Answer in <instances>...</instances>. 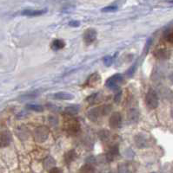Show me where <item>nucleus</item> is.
Here are the masks:
<instances>
[{
  "label": "nucleus",
  "mask_w": 173,
  "mask_h": 173,
  "mask_svg": "<svg viewBox=\"0 0 173 173\" xmlns=\"http://www.w3.org/2000/svg\"><path fill=\"white\" fill-rule=\"evenodd\" d=\"M111 109H112V107L110 105H104V106H98V107H95L88 112L87 116L90 120L95 122L98 120V118H100L101 116L108 115L111 112Z\"/></svg>",
  "instance_id": "1"
},
{
  "label": "nucleus",
  "mask_w": 173,
  "mask_h": 173,
  "mask_svg": "<svg viewBox=\"0 0 173 173\" xmlns=\"http://www.w3.org/2000/svg\"><path fill=\"white\" fill-rule=\"evenodd\" d=\"M145 103H146V106L150 109H156L158 106L159 105L158 95L155 90L150 89L148 91V93L146 94V97H145Z\"/></svg>",
  "instance_id": "2"
},
{
  "label": "nucleus",
  "mask_w": 173,
  "mask_h": 173,
  "mask_svg": "<svg viewBox=\"0 0 173 173\" xmlns=\"http://www.w3.org/2000/svg\"><path fill=\"white\" fill-rule=\"evenodd\" d=\"M50 134V130L45 126H41L35 129L34 139L38 143H44L48 140Z\"/></svg>",
  "instance_id": "3"
},
{
  "label": "nucleus",
  "mask_w": 173,
  "mask_h": 173,
  "mask_svg": "<svg viewBox=\"0 0 173 173\" xmlns=\"http://www.w3.org/2000/svg\"><path fill=\"white\" fill-rule=\"evenodd\" d=\"M64 128L66 133L70 135H76L80 131V124L75 119H70L65 122Z\"/></svg>",
  "instance_id": "4"
},
{
  "label": "nucleus",
  "mask_w": 173,
  "mask_h": 173,
  "mask_svg": "<svg viewBox=\"0 0 173 173\" xmlns=\"http://www.w3.org/2000/svg\"><path fill=\"white\" fill-rule=\"evenodd\" d=\"M123 80H124V77L121 74H115L112 76H110V78L107 79V81L105 82V87L110 89L117 88L118 84L122 82Z\"/></svg>",
  "instance_id": "5"
},
{
  "label": "nucleus",
  "mask_w": 173,
  "mask_h": 173,
  "mask_svg": "<svg viewBox=\"0 0 173 173\" xmlns=\"http://www.w3.org/2000/svg\"><path fill=\"white\" fill-rule=\"evenodd\" d=\"M97 36H98V32L96 29L92 28L87 29L84 32V41L87 45L92 44L94 43V41L97 39Z\"/></svg>",
  "instance_id": "6"
},
{
  "label": "nucleus",
  "mask_w": 173,
  "mask_h": 173,
  "mask_svg": "<svg viewBox=\"0 0 173 173\" xmlns=\"http://www.w3.org/2000/svg\"><path fill=\"white\" fill-rule=\"evenodd\" d=\"M122 124V115L120 112H114L110 115L109 119V125L110 128L117 129Z\"/></svg>",
  "instance_id": "7"
},
{
  "label": "nucleus",
  "mask_w": 173,
  "mask_h": 173,
  "mask_svg": "<svg viewBox=\"0 0 173 173\" xmlns=\"http://www.w3.org/2000/svg\"><path fill=\"white\" fill-rule=\"evenodd\" d=\"M101 81V76L100 74H98V73H94L90 75L89 79L87 80V86L89 87H92V88H94L96 86H98V84L100 83Z\"/></svg>",
  "instance_id": "8"
},
{
  "label": "nucleus",
  "mask_w": 173,
  "mask_h": 173,
  "mask_svg": "<svg viewBox=\"0 0 173 173\" xmlns=\"http://www.w3.org/2000/svg\"><path fill=\"white\" fill-rule=\"evenodd\" d=\"M47 12V9H43V10H23L21 11L22 16H28V17H38L44 15Z\"/></svg>",
  "instance_id": "9"
},
{
  "label": "nucleus",
  "mask_w": 173,
  "mask_h": 173,
  "mask_svg": "<svg viewBox=\"0 0 173 173\" xmlns=\"http://www.w3.org/2000/svg\"><path fill=\"white\" fill-rule=\"evenodd\" d=\"M53 98L56 100H62V101H70L74 99V95L68 92H58L53 95Z\"/></svg>",
  "instance_id": "10"
},
{
  "label": "nucleus",
  "mask_w": 173,
  "mask_h": 173,
  "mask_svg": "<svg viewBox=\"0 0 173 173\" xmlns=\"http://www.w3.org/2000/svg\"><path fill=\"white\" fill-rule=\"evenodd\" d=\"M11 141H12V136L9 132L5 131L0 134V146L2 147L8 146L10 145Z\"/></svg>",
  "instance_id": "11"
},
{
  "label": "nucleus",
  "mask_w": 173,
  "mask_h": 173,
  "mask_svg": "<svg viewBox=\"0 0 173 173\" xmlns=\"http://www.w3.org/2000/svg\"><path fill=\"white\" fill-rule=\"evenodd\" d=\"M118 154H119V148H118L117 145H114V146H112L111 148L109 149V151H107V153H106V160L108 162H111V161L114 160V158Z\"/></svg>",
  "instance_id": "12"
},
{
  "label": "nucleus",
  "mask_w": 173,
  "mask_h": 173,
  "mask_svg": "<svg viewBox=\"0 0 173 173\" xmlns=\"http://www.w3.org/2000/svg\"><path fill=\"white\" fill-rule=\"evenodd\" d=\"M154 56L159 60H167L171 56V51L166 49H159L154 52Z\"/></svg>",
  "instance_id": "13"
},
{
  "label": "nucleus",
  "mask_w": 173,
  "mask_h": 173,
  "mask_svg": "<svg viewBox=\"0 0 173 173\" xmlns=\"http://www.w3.org/2000/svg\"><path fill=\"white\" fill-rule=\"evenodd\" d=\"M134 141H135V144L136 145L139 147V148H144L147 146V140H146V137L144 136L143 134H137L134 138Z\"/></svg>",
  "instance_id": "14"
},
{
  "label": "nucleus",
  "mask_w": 173,
  "mask_h": 173,
  "mask_svg": "<svg viewBox=\"0 0 173 173\" xmlns=\"http://www.w3.org/2000/svg\"><path fill=\"white\" fill-rule=\"evenodd\" d=\"M139 116H140V114H139V110L136 109V108L131 109L128 112V119H129V120H130L131 123L138 122L139 119Z\"/></svg>",
  "instance_id": "15"
},
{
  "label": "nucleus",
  "mask_w": 173,
  "mask_h": 173,
  "mask_svg": "<svg viewBox=\"0 0 173 173\" xmlns=\"http://www.w3.org/2000/svg\"><path fill=\"white\" fill-rule=\"evenodd\" d=\"M79 109H80V106H77V105H71V106L65 107L64 112L66 114L70 115V116H72V115L77 114L79 112Z\"/></svg>",
  "instance_id": "16"
},
{
  "label": "nucleus",
  "mask_w": 173,
  "mask_h": 173,
  "mask_svg": "<svg viewBox=\"0 0 173 173\" xmlns=\"http://www.w3.org/2000/svg\"><path fill=\"white\" fill-rule=\"evenodd\" d=\"M77 157V153L74 150H70L68 151L64 154V161L67 164H70L73 162Z\"/></svg>",
  "instance_id": "17"
},
{
  "label": "nucleus",
  "mask_w": 173,
  "mask_h": 173,
  "mask_svg": "<svg viewBox=\"0 0 173 173\" xmlns=\"http://www.w3.org/2000/svg\"><path fill=\"white\" fill-rule=\"evenodd\" d=\"M55 165H56V161L52 157L49 156L44 159V166L47 170L51 171L52 169L55 167Z\"/></svg>",
  "instance_id": "18"
},
{
  "label": "nucleus",
  "mask_w": 173,
  "mask_h": 173,
  "mask_svg": "<svg viewBox=\"0 0 173 173\" xmlns=\"http://www.w3.org/2000/svg\"><path fill=\"white\" fill-rule=\"evenodd\" d=\"M65 43L62 39H55L53 40L52 43V49L53 50H60L64 48Z\"/></svg>",
  "instance_id": "19"
},
{
  "label": "nucleus",
  "mask_w": 173,
  "mask_h": 173,
  "mask_svg": "<svg viewBox=\"0 0 173 173\" xmlns=\"http://www.w3.org/2000/svg\"><path fill=\"white\" fill-rule=\"evenodd\" d=\"M110 133L108 131V130H101L99 133H98V138L99 140L103 142H107L108 140H110Z\"/></svg>",
  "instance_id": "20"
},
{
  "label": "nucleus",
  "mask_w": 173,
  "mask_h": 173,
  "mask_svg": "<svg viewBox=\"0 0 173 173\" xmlns=\"http://www.w3.org/2000/svg\"><path fill=\"white\" fill-rule=\"evenodd\" d=\"M26 109L31 110V111H34V112H43L44 111V106L38 105V104H27L26 105Z\"/></svg>",
  "instance_id": "21"
},
{
  "label": "nucleus",
  "mask_w": 173,
  "mask_h": 173,
  "mask_svg": "<svg viewBox=\"0 0 173 173\" xmlns=\"http://www.w3.org/2000/svg\"><path fill=\"white\" fill-rule=\"evenodd\" d=\"M95 171V168L92 164H86L83 165L79 170V173H93Z\"/></svg>",
  "instance_id": "22"
},
{
  "label": "nucleus",
  "mask_w": 173,
  "mask_h": 173,
  "mask_svg": "<svg viewBox=\"0 0 173 173\" xmlns=\"http://www.w3.org/2000/svg\"><path fill=\"white\" fill-rule=\"evenodd\" d=\"M39 95V92L38 91H34V92H31L29 94H26V95H23L21 96V99L22 100H28V99H33L36 98L38 95Z\"/></svg>",
  "instance_id": "23"
},
{
  "label": "nucleus",
  "mask_w": 173,
  "mask_h": 173,
  "mask_svg": "<svg viewBox=\"0 0 173 173\" xmlns=\"http://www.w3.org/2000/svg\"><path fill=\"white\" fill-rule=\"evenodd\" d=\"M151 43H152V38H149V39L146 41L145 45H144V51H143V55L144 56H146L148 54L149 50H150V47L151 46Z\"/></svg>",
  "instance_id": "24"
},
{
  "label": "nucleus",
  "mask_w": 173,
  "mask_h": 173,
  "mask_svg": "<svg viewBox=\"0 0 173 173\" xmlns=\"http://www.w3.org/2000/svg\"><path fill=\"white\" fill-rule=\"evenodd\" d=\"M113 63V57L111 56H106L104 57V64L106 67H110Z\"/></svg>",
  "instance_id": "25"
},
{
  "label": "nucleus",
  "mask_w": 173,
  "mask_h": 173,
  "mask_svg": "<svg viewBox=\"0 0 173 173\" xmlns=\"http://www.w3.org/2000/svg\"><path fill=\"white\" fill-rule=\"evenodd\" d=\"M117 11V6L116 5L106 6V7H104L101 10L102 12H113V11Z\"/></svg>",
  "instance_id": "26"
},
{
  "label": "nucleus",
  "mask_w": 173,
  "mask_h": 173,
  "mask_svg": "<svg viewBox=\"0 0 173 173\" xmlns=\"http://www.w3.org/2000/svg\"><path fill=\"white\" fill-rule=\"evenodd\" d=\"M136 67H137V62H135V63H134V65H132V67H130V68L127 70L126 74L129 76V77H132V76H133L134 73H135V71H136Z\"/></svg>",
  "instance_id": "27"
},
{
  "label": "nucleus",
  "mask_w": 173,
  "mask_h": 173,
  "mask_svg": "<svg viewBox=\"0 0 173 173\" xmlns=\"http://www.w3.org/2000/svg\"><path fill=\"white\" fill-rule=\"evenodd\" d=\"M80 24H81L80 22L77 21V20H72V21H70V22H69V23H68V25H69L70 27H72V28L79 27Z\"/></svg>",
  "instance_id": "28"
},
{
  "label": "nucleus",
  "mask_w": 173,
  "mask_h": 173,
  "mask_svg": "<svg viewBox=\"0 0 173 173\" xmlns=\"http://www.w3.org/2000/svg\"><path fill=\"white\" fill-rule=\"evenodd\" d=\"M121 97H122V91H118L117 94L115 95V97H114V101H115L116 103H119V101L121 100Z\"/></svg>",
  "instance_id": "29"
},
{
  "label": "nucleus",
  "mask_w": 173,
  "mask_h": 173,
  "mask_svg": "<svg viewBox=\"0 0 173 173\" xmlns=\"http://www.w3.org/2000/svg\"><path fill=\"white\" fill-rule=\"evenodd\" d=\"M166 40H167L169 43H173V32H170V33H168L167 36H166Z\"/></svg>",
  "instance_id": "30"
},
{
  "label": "nucleus",
  "mask_w": 173,
  "mask_h": 173,
  "mask_svg": "<svg viewBox=\"0 0 173 173\" xmlns=\"http://www.w3.org/2000/svg\"><path fill=\"white\" fill-rule=\"evenodd\" d=\"M49 121L52 123V125H58V119L56 118L53 117V116H51L49 118Z\"/></svg>",
  "instance_id": "31"
},
{
  "label": "nucleus",
  "mask_w": 173,
  "mask_h": 173,
  "mask_svg": "<svg viewBox=\"0 0 173 173\" xmlns=\"http://www.w3.org/2000/svg\"><path fill=\"white\" fill-rule=\"evenodd\" d=\"M50 173H62V171H61L60 169H58V168L57 167H54L50 171Z\"/></svg>",
  "instance_id": "32"
},
{
  "label": "nucleus",
  "mask_w": 173,
  "mask_h": 173,
  "mask_svg": "<svg viewBox=\"0 0 173 173\" xmlns=\"http://www.w3.org/2000/svg\"><path fill=\"white\" fill-rule=\"evenodd\" d=\"M169 3H170V4H172L173 5V1H169Z\"/></svg>",
  "instance_id": "33"
},
{
  "label": "nucleus",
  "mask_w": 173,
  "mask_h": 173,
  "mask_svg": "<svg viewBox=\"0 0 173 173\" xmlns=\"http://www.w3.org/2000/svg\"><path fill=\"white\" fill-rule=\"evenodd\" d=\"M172 118H173V110H172Z\"/></svg>",
  "instance_id": "34"
},
{
  "label": "nucleus",
  "mask_w": 173,
  "mask_h": 173,
  "mask_svg": "<svg viewBox=\"0 0 173 173\" xmlns=\"http://www.w3.org/2000/svg\"><path fill=\"white\" fill-rule=\"evenodd\" d=\"M151 173H156V172H151Z\"/></svg>",
  "instance_id": "35"
}]
</instances>
